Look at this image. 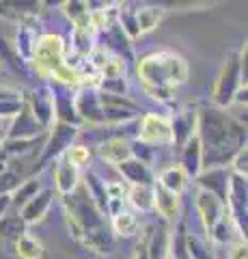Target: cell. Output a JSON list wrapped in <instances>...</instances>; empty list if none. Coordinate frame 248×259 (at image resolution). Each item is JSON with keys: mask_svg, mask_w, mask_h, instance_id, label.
<instances>
[{"mask_svg": "<svg viewBox=\"0 0 248 259\" xmlns=\"http://www.w3.org/2000/svg\"><path fill=\"white\" fill-rule=\"evenodd\" d=\"M196 136L201 141L203 168L229 166L235 153L246 147V125L220 108L199 110Z\"/></svg>", "mask_w": 248, "mask_h": 259, "instance_id": "cell-1", "label": "cell"}, {"mask_svg": "<svg viewBox=\"0 0 248 259\" xmlns=\"http://www.w3.org/2000/svg\"><path fill=\"white\" fill-rule=\"evenodd\" d=\"M63 207H65L67 214L71 236L82 242L84 246L93 248L95 253H108L110 246H113V233L108 229L106 216L95 207L82 182L78 184V188L71 194L63 197Z\"/></svg>", "mask_w": 248, "mask_h": 259, "instance_id": "cell-2", "label": "cell"}, {"mask_svg": "<svg viewBox=\"0 0 248 259\" xmlns=\"http://www.w3.org/2000/svg\"><path fill=\"white\" fill-rule=\"evenodd\" d=\"M138 78L145 87H177L188 80V63L171 50L147 54L138 61Z\"/></svg>", "mask_w": 248, "mask_h": 259, "instance_id": "cell-3", "label": "cell"}, {"mask_svg": "<svg viewBox=\"0 0 248 259\" xmlns=\"http://www.w3.org/2000/svg\"><path fill=\"white\" fill-rule=\"evenodd\" d=\"M65 59H67L65 39L57 35V32H43V35H39L37 46H35V54H33V59H30L33 67L39 74L43 78H50L54 71L65 65Z\"/></svg>", "mask_w": 248, "mask_h": 259, "instance_id": "cell-4", "label": "cell"}, {"mask_svg": "<svg viewBox=\"0 0 248 259\" xmlns=\"http://www.w3.org/2000/svg\"><path fill=\"white\" fill-rule=\"evenodd\" d=\"M242 87H246V80L242 76V61L239 54H231L222 65L218 78H216L214 91H212V102L214 108L225 110L227 106L233 104V97Z\"/></svg>", "mask_w": 248, "mask_h": 259, "instance_id": "cell-5", "label": "cell"}, {"mask_svg": "<svg viewBox=\"0 0 248 259\" xmlns=\"http://www.w3.org/2000/svg\"><path fill=\"white\" fill-rule=\"evenodd\" d=\"M78 134H80V127L61 123V121H54V125L47 130V136H45V143H43V149H41V158H39L37 171L45 168L50 162H57L59 158H63V153L74 145Z\"/></svg>", "mask_w": 248, "mask_h": 259, "instance_id": "cell-6", "label": "cell"}, {"mask_svg": "<svg viewBox=\"0 0 248 259\" xmlns=\"http://www.w3.org/2000/svg\"><path fill=\"white\" fill-rule=\"evenodd\" d=\"M225 205H227L231 221L235 223L237 233L246 240V231H248V225H246V221H248V184H246V177L231 173Z\"/></svg>", "mask_w": 248, "mask_h": 259, "instance_id": "cell-7", "label": "cell"}, {"mask_svg": "<svg viewBox=\"0 0 248 259\" xmlns=\"http://www.w3.org/2000/svg\"><path fill=\"white\" fill-rule=\"evenodd\" d=\"M100 93V91H97ZM100 104L104 112V123L119 125V123H130L140 115V106L134 100H130L127 95H106L100 93Z\"/></svg>", "mask_w": 248, "mask_h": 259, "instance_id": "cell-8", "label": "cell"}, {"mask_svg": "<svg viewBox=\"0 0 248 259\" xmlns=\"http://www.w3.org/2000/svg\"><path fill=\"white\" fill-rule=\"evenodd\" d=\"M145 145H173V134H171V123L169 119L156 112H147L138 121V139Z\"/></svg>", "mask_w": 248, "mask_h": 259, "instance_id": "cell-9", "label": "cell"}, {"mask_svg": "<svg viewBox=\"0 0 248 259\" xmlns=\"http://www.w3.org/2000/svg\"><path fill=\"white\" fill-rule=\"evenodd\" d=\"M26 106L33 112V117L37 119V123L41 125L45 132L54 125V97L50 84H39L33 89L26 100Z\"/></svg>", "mask_w": 248, "mask_h": 259, "instance_id": "cell-10", "label": "cell"}, {"mask_svg": "<svg viewBox=\"0 0 248 259\" xmlns=\"http://www.w3.org/2000/svg\"><path fill=\"white\" fill-rule=\"evenodd\" d=\"M74 106H76V115H78L80 121H84V123H93V125H102L104 123V112H102L97 89L80 87L78 91L74 93Z\"/></svg>", "mask_w": 248, "mask_h": 259, "instance_id": "cell-11", "label": "cell"}, {"mask_svg": "<svg viewBox=\"0 0 248 259\" xmlns=\"http://www.w3.org/2000/svg\"><path fill=\"white\" fill-rule=\"evenodd\" d=\"M229 177H231V168L229 166H218V168H203L201 175H199L194 182L199 186V190L210 192L225 203L227 192H229Z\"/></svg>", "mask_w": 248, "mask_h": 259, "instance_id": "cell-12", "label": "cell"}, {"mask_svg": "<svg viewBox=\"0 0 248 259\" xmlns=\"http://www.w3.org/2000/svg\"><path fill=\"white\" fill-rule=\"evenodd\" d=\"M196 121H199V110H194V108H183L169 121L171 134H173V145L177 149H181L183 145L196 134Z\"/></svg>", "mask_w": 248, "mask_h": 259, "instance_id": "cell-13", "label": "cell"}, {"mask_svg": "<svg viewBox=\"0 0 248 259\" xmlns=\"http://www.w3.org/2000/svg\"><path fill=\"white\" fill-rule=\"evenodd\" d=\"M194 205H196L199 216H201V223L205 227V231H210L227 212V205L222 203L218 197H214V194L205 192V190H196Z\"/></svg>", "mask_w": 248, "mask_h": 259, "instance_id": "cell-14", "label": "cell"}, {"mask_svg": "<svg viewBox=\"0 0 248 259\" xmlns=\"http://www.w3.org/2000/svg\"><path fill=\"white\" fill-rule=\"evenodd\" d=\"M45 134V130L37 123V119L33 117V112L24 102L22 110L11 119V125L7 130L5 139H37V136Z\"/></svg>", "mask_w": 248, "mask_h": 259, "instance_id": "cell-15", "label": "cell"}, {"mask_svg": "<svg viewBox=\"0 0 248 259\" xmlns=\"http://www.w3.org/2000/svg\"><path fill=\"white\" fill-rule=\"evenodd\" d=\"M177 166L181 168L188 180L190 177L196 180V177L201 175V171H203V151H201V141H199L196 134L179 149V164Z\"/></svg>", "mask_w": 248, "mask_h": 259, "instance_id": "cell-16", "label": "cell"}, {"mask_svg": "<svg viewBox=\"0 0 248 259\" xmlns=\"http://www.w3.org/2000/svg\"><path fill=\"white\" fill-rule=\"evenodd\" d=\"M54 201V190L52 188H41L30 201H26L22 207H20V218L26 225H33V223H39L41 218L47 214Z\"/></svg>", "mask_w": 248, "mask_h": 259, "instance_id": "cell-17", "label": "cell"}, {"mask_svg": "<svg viewBox=\"0 0 248 259\" xmlns=\"http://www.w3.org/2000/svg\"><path fill=\"white\" fill-rule=\"evenodd\" d=\"M117 171L121 173V177L130 186H154L156 184L151 166L136 158H127L121 164H117Z\"/></svg>", "mask_w": 248, "mask_h": 259, "instance_id": "cell-18", "label": "cell"}, {"mask_svg": "<svg viewBox=\"0 0 248 259\" xmlns=\"http://www.w3.org/2000/svg\"><path fill=\"white\" fill-rule=\"evenodd\" d=\"M100 158L110 164H121L127 158H132V143L123 136H113L100 145Z\"/></svg>", "mask_w": 248, "mask_h": 259, "instance_id": "cell-19", "label": "cell"}, {"mask_svg": "<svg viewBox=\"0 0 248 259\" xmlns=\"http://www.w3.org/2000/svg\"><path fill=\"white\" fill-rule=\"evenodd\" d=\"M80 184V173L76 166H71L65 158L57 160V166H54V186L57 190L65 197V194H71Z\"/></svg>", "mask_w": 248, "mask_h": 259, "instance_id": "cell-20", "label": "cell"}, {"mask_svg": "<svg viewBox=\"0 0 248 259\" xmlns=\"http://www.w3.org/2000/svg\"><path fill=\"white\" fill-rule=\"evenodd\" d=\"M145 253L147 259H169L171 255V233L164 225L154 229V233L145 242Z\"/></svg>", "mask_w": 248, "mask_h": 259, "instance_id": "cell-21", "label": "cell"}, {"mask_svg": "<svg viewBox=\"0 0 248 259\" xmlns=\"http://www.w3.org/2000/svg\"><path fill=\"white\" fill-rule=\"evenodd\" d=\"M104 35V44L102 48L104 50H113L117 54V59H121V56H125V59H132V46H130V39L125 37V32L121 30V26L115 22L113 26H108L106 30H100Z\"/></svg>", "mask_w": 248, "mask_h": 259, "instance_id": "cell-22", "label": "cell"}, {"mask_svg": "<svg viewBox=\"0 0 248 259\" xmlns=\"http://www.w3.org/2000/svg\"><path fill=\"white\" fill-rule=\"evenodd\" d=\"M37 39H39V32L35 30L33 24L28 22H22L20 28H18V37H15V52L24 63H30L35 54V46H37Z\"/></svg>", "mask_w": 248, "mask_h": 259, "instance_id": "cell-23", "label": "cell"}, {"mask_svg": "<svg viewBox=\"0 0 248 259\" xmlns=\"http://www.w3.org/2000/svg\"><path fill=\"white\" fill-rule=\"evenodd\" d=\"M45 134L37 136V139H3V143H0V149H3V153L7 158L9 156H28V153L37 151V147L43 149V143H45Z\"/></svg>", "mask_w": 248, "mask_h": 259, "instance_id": "cell-24", "label": "cell"}, {"mask_svg": "<svg viewBox=\"0 0 248 259\" xmlns=\"http://www.w3.org/2000/svg\"><path fill=\"white\" fill-rule=\"evenodd\" d=\"M82 186L86 188V194L91 197V201L95 203V207L100 209V212L106 216V205H108V192H106V182L102 180L97 173L89 171L84 175V182Z\"/></svg>", "mask_w": 248, "mask_h": 259, "instance_id": "cell-25", "label": "cell"}, {"mask_svg": "<svg viewBox=\"0 0 248 259\" xmlns=\"http://www.w3.org/2000/svg\"><path fill=\"white\" fill-rule=\"evenodd\" d=\"M154 209L164 218H175L179 212V197L154 184Z\"/></svg>", "mask_w": 248, "mask_h": 259, "instance_id": "cell-26", "label": "cell"}, {"mask_svg": "<svg viewBox=\"0 0 248 259\" xmlns=\"http://www.w3.org/2000/svg\"><path fill=\"white\" fill-rule=\"evenodd\" d=\"M207 233H210V238L216 242V244H231L233 240L242 238V236L237 233V229H235V223L231 221L229 212H225V216H222L220 221L216 223ZM242 240H244V238H242Z\"/></svg>", "mask_w": 248, "mask_h": 259, "instance_id": "cell-27", "label": "cell"}, {"mask_svg": "<svg viewBox=\"0 0 248 259\" xmlns=\"http://www.w3.org/2000/svg\"><path fill=\"white\" fill-rule=\"evenodd\" d=\"M156 184L179 197V194L183 192V188H186V184H188V177L183 175V171L177 164H173V166H166L164 171L160 173V182H156Z\"/></svg>", "mask_w": 248, "mask_h": 259, "instance_id": "cell-28", "label": "cell"}, {"mask_svg": "<svg viewBox=\"0 0 248 259\" xmlns=\"http://www.w3.org/2000/svg\"><path fill=\"white\" fill-rule=\"evenodd\" d=\"M162 20H164V9L162 7L145 5V7H138V9H136V24H138L140 35L142 32H151Z\"/></svg>", "mask_w": 248, "mask_h": 259, "instance_id": "cell-29", "label": "cell"}, {"mask_svg": "<svg viewBox=\"0 0 248 259\" xmlns=\"http://www.w3.org/2000/svg\"><path fill=\"white\" fill-rule=\"evenodd\" d=\"M127 201L138 212H151L154 209V186H130Z\"/></svg>", "mask_w": 248, "mask_h": 259, "instance_id": "cell-30", "label": "cell"}, {"mask_svg": "<svg viewBox=\"0 0 248 259\" xmlns=\"http://www.w3.org/2000/svg\"><path fill=\"white\" fill-rule=\"evenodd\" d=\"M63 11L71 20L74 26H93L91 24V11H89V3L82 0H71V3H63Z\"/></svg>", "mask_w": 248, "mask_h": 259, "instance_id": "cell-31", "label": "cell"}, {"mask_svg": "<svg viewBox=\"0 0 248 259\" xmlns=\"http://www.w3.org/2000/svg\"><path fill=\"white\" fill-rule=\"evenodd\" d=\"M24 233H26V223L20 218V214H15V216L7 214L0 218V240L15 242Z\"/></svg>", "mask_w": 248, "mask_h": 259, "instance_id": "cell-32", "label": "cell"}, {"mask_svg": "<svg viewBox=\"0 0 248 259\" xmlns=\"http://www.w3.org/2000/svg\"><path fill=\"white\" fill-rule=\"evenodd\" d=\"M15 255L20 259H41L43 257V244L35 238H30L28 233H24L15 240Z\"/></svg>", "mask_w": 248, "mask_h": 259, "instance_id": "cell-33", "label": "cell"}, {"mask_svg": "<svg viewBox=\"0 0 248 259\" xmlns=\"http://www.w3.org/2000/svg\"><path fill=\"white\" fill-rule=\"evenodd\" d=\"M110 225H113V231L117 233V236H123V238H130L134 236L136 231H138V218H136V214L127 212V209H123L121 214L113 216V221H110Z\"/></svg>", "mask_w": 248, "mask_h": 259, "instance_id": "cell-34", "label": "cell"}, {"mask_svg": "<svg viewBox=\"0 0 248 259\" xmlns=\"http://www.w3.org/2000/svg\"><path fill=\"white\" fill-rule=\"evenodd\" d=\"M183 244H186V255L188 259H216L214 250L210 248L205 240H201L194 233H186L183 238Z\"/></svg>", "mask_w": 248, "mask_h": 259, "instance_id": "cell-35", "label": "cell"}, {"mask_svg": "<svg viewBox=\"0 0 248 259\" xmlns=\"http://www.w3.org/2000/svg\"><path fill=\"white\" fill-rule=\"evenodd\" d=\"M117 24L121 26V30L125 32L127 39L140 37L138 24H136V9H132L130 5H121V7L117 9Z\"/></svg>", "mask_w": 248, "mask_h": 259, "instance_id": "cell-36", "label": "cell"}, {"mask_svg": "<svg viewBox=\"0 0 248 259\" xmlns=\"http://www.w3.org/2000/svg\"><path fill=\"white\" fill-rule=\"evenodd\" d=\"M39 190H41V184H39V180L30 177V180L22 182L18 188H15V192L11 194V203H13V205H18V207H22L24 203H26V201L33 199Z\"/></svg>", "mask_w": 248, "mask_h": 259, "instance_id": "cell-37", "label": "cell"}, {"mask_svg": "<svg viewBox=\"0 0 248 259\" xmlns=\"http://www.w3.org/2000/svg\"><path fill=\"white\" fill-rule=\"evenodd\" d=\"M63 158H65L71 166L80 168L91 162V149L86 147V145H71V147L63 153Z\"/></svg>", "mask_w": 248, "mask_h": 259, "instance_id": "cell-38", "label": "cell"}, {"mask_svg": "<svg viewBox=\"0 0 248 259\" xmlns=\"http://www.w3.org/2000/svg\"><path fill=\"white\" fill-rule=\"evenodd\" d=\"M97 91H100V93H106V95H119V97L127 95L125 76H123V78H100Z\"/></svg>", "mask_w": 248, "mask_h": 259, "instance_id": "cell-39", "label": "cell"}, {"mask_svg": "<svg viewBox=\"0 0 248 259\" xmlns=\"http://www.w3.org/2000/svg\"><path fill=\"white\" fill-rule=\"evenodd\" d=\"M20 184H22V177L18 171L5 168V171L0 173V194H13Z\"/></svg>", "mask_w": 248, "mask_h": 259, "instance_id": "cell-40", "label": "cell"}, {"mask_svg": "<svg viewBox=\"0 0 248 259\" xmlns=\"http://www.w3.org/2000/svg\"><path fill=\"white\" fill-rule=\"evenodd\" d=\"M123 76H125V63L123 59H117V56H110L106 67L100 71V78H123Z\"/></svg>", "mask_w": 248, "mask_h": 259, "instance_id": "cell-41", "label": "cell"}, {"mask_svg": "<svg viewBox=\"0 0 248 259\" xmlns=\"http://www.w3.org/2000/svg\"><path fill=\"white\" fill-rule=\"evenodd\" d=\"M231 173L242 175V177L248 175V149L246 147L239 149L233 156V160H231Z\"/></svg>", "mask_w": 248, "mask_h": 259, "instance_id": "cell-42", "label": "cell"}, {"mask_svg": "<svg viewBox=\"0 0 248 259\" xmlns=\"http://www.w3.org/2000/svg\"><path fill=\"white\" fill-rule=\"evenodd\" d=\"M145 91L147 95L151 97V100H158V102H171L173 97H175V89L173 87H145Z\"/></svg>", "mask_w": 248, "mask_h": 259, "instance_id": "cell-43", "label": "cell"}, {"mask_svg": "<svg viewBox=\"0 0 248 259\" xmlns=\"http://www.w3.org/2000/svg\"><path fill=\"white\" fill-rule=\"evenodd\" d=\"M132 158L145 162V164H149L151 160H154V147H149V145L140 143V141H134L132 143Z\"/></svg>", "mask_w": 248, "mask_h": 259, "instance_id": "cell-44", "label": "cell"}, {"mask_svg": "<svg viewBox=\"0 0 248 259\" xmlns=\"http://www.w3.org/2000/svg\"><path fill=\"white\" fill-rule=\"evenodd\" d=\"M24 106V100H11V102H0V121L13 119Z\"/></svg>", "mask_w": 248, "mask_h": 259, "instance_id": "cell-45", "label": "cell"}, {"mask_svg": "<svg viewBox=\"0 0 248 259\" xmlns=\"http://www.w3.org/2000/svg\"><path fill=\"white\" fill-rule=\"evenodd\" d=\"M229 259H248V246L246 240H233L229 244Z\"/></svg>", "mask_w": 248, "mask_h": 259, "instance_id": "cell-46", "label": "cell"}, {"mask_svg": "<svg viewBox=\"0 0 248 259\" xmlns=\"http://www.w3.org/2000/svg\"><path fill=\"white\" fill-rule=\"evenodd\" d=\"M11 100H22L20 91H18V89L0 84V102H11Z\"/></svg>", "mask_w": 248, "mask_h": 259, "instance_id": "cell-47", "label": "cell"}, {"mask_svg": "<svg viewBox=\"0 0 248 259\" xmlns=\"http://www.w3.org/2000/svg\"><path fill=\"white\" fill-rule=\"evenodd\" d=\"M11 194H0V218L7 216V212H9V207H11Z\"/></svg>", "mask_w": 248, "mask_h": 259, "instance_id": "cell-48", "label": "cell"}, {"mask_svg": "<svg viewBox=\"0 0 248 259\" xmlns=\"http://www.w3.org/2000/svg\"><path fill=\"white\" fill-rule=\"evenodd\" d=\"M136 259H147V253H145V244L138 246V253H136Z\"/></svg>", "mask_w": 248, "mask_h": 259, "instance_id": "cell-49", "label": "cell"}, {"mask_svg": "<svg viewBox=\"0 0 248 259\" xmlns=\"http://www.w3.org/2000/svg\"><path fill=\"white\" fill-rule=\"evenodd\" d=\"M0 143H3V139H0ZM0 162H7V156L3 153V149H0Z\"/></svg>", "mask_w": 248, "mask_h": 259, "instance_id": "cell-50", "label": "cell"}, {"mask_svg": "<svg viewBox=\"0 0 248 259\" xmlns=\"http://www.w3.org/2000/svg\"><path fill=\"white\" fill-rule=\"evenodd\" d=\"M5 168H7V166H5V162H0V173H3Z\"/></svg>", "mask_w": 248, "mask_h": 259, "instance_id": "cell-51", "label": "cell"}, {"mask_svg": "<svg viewBox=\"0 0 248 259\" xmlns=\"http://www.w3.org/2000/svg\"><path fill=\"white\" fill-rule=\"evenodd\" d=\"M0 130H3V121H0Z\"/></svg>", "mask_w": 248, "mask_h": 259, "instance_id": "cell-52", "label": "cell"}, {"mask_svg": "<svg viewBox=\"0 0 248 259\" xmlns=\"http://www.w3.org/2000/svg\"><path fill=\"white\" fill-rule=\"evenodd\" d=\"M0 71H3V63H0Z\"/></svg>", "mask_w": 248, "mask_h": 259, "instance_id": "cell-53", "label": "cell"}]
</instances>
